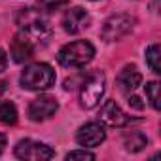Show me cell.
<instances>
[{"instance_id": "cell-1", "label": "cell", "mask_w": 161, "mask_h": 161, "mask_svg": "<svg viewBox=\"0 0 161 161\" xmlns=\"http://www.w3.org/2000/svg\"><path fill=\"white\" fill-rule=\"evenodd\" d=\"M95 57V47L87 40H76L63 46L57 53V61L64 68H84Z\"/></svg>"}, {"instance_id": "cell-2", "label": "cell", "mask_w": 161, "mask_h": 161, "mask_svg": "<svg viewBox=\"0 0 161 161\" xmlns=\"http://www.w3.org/2000/svg\"><path fill=\"white\" fill-rule=\"evenodd\" d=\"M21 87L29 91H46L55 84V70L47 63H32L21 72Z\"/></svg>"}, {"instance_id": "cell-3", "label": "cell", "mask_w": 161, "mask_h": 161, "mask_svg": "<svg viewBox=\"0 0 161 161\" xmlns=\"http://www.w3.org/2000/svg\"><path fill=\"white\" fill-rule=\"evenodd\" d=\"M104 86L106 78L101 70H91L87 76H84L82 84H80V104L87 110L95 108L104 95Z\"/></svg>"}, {"instance_id": "cell-4", "label": "cell", "mask_w": 161, "mask_h": 161, "mask_svg": "<svg viewBox=\"0 0 161 161\" xmlns=\"http://www.w3.org/2000/svg\"><path fill=\"white\" fill-rule=\"evenodd\" d=\"M135 19L127 14H116L112 17H108L101 29V36L106 42H118L121 38H125L131 31H133Z\"/></svg>"}, {"instance_id": "cell-5", "label": "cell", "mask_w": 161, "mask_h": 161, "mask_svg": "<svg viewBox=\"0 0 161 161\" xmlns=\"http://www.w3.org/2000/svg\"><path fill=\"white\" fill-rule=\"evenodd\" d=\"M15 157L29 159V161H46V159H53L55 152L47 144H44V142L25 138V140L17 142V146H15Z\"/></svg>"}, {"instance_id": "cell-6", "label": "cell", "mask_w": 161, "mask_h": 161, "mask_svg": "<svg viewBox=\"0 0 161 161\" xmlns=\"http://www.w3.org/2000/svg\"><path fill=\"white\" fill-rule=\"evenodd\" d=\"M57 110H59V103H57L55 97H51V95H40V97H36L29 104L27 114H29V118L32 121H46L51 116H55Z\"/></svg>"}, {"instance_id": "cell-7", "label": "cell", "mask_w": 161, "mask_h": 161, "mask_svg": "<svg viewBox=\"0 0 161 161\" xmlns=\"http://www.w3.org/2000/svg\"><path fill=\"white\" fill-rule=\"evenodd\" d=\"M104 138H106V131L99 121H89L82 125L76 133V142L84 148H97L104 142Z\"/></svg>"}, {"instance_id": "cell-8", "label": "cell", "mask_w": 161, "mask_h": 161, "mask_svg": "<svg viewBox=\"0 0 161 161\" xmlns=\"http://www.w3.org/2000/svg\"><path fill=\"white\" fill-rule=\"evenodd\" d=\"M38 49V46L34 44V40L25 32V31H19L14 40H12V46H10V53H12V59L15 63H25L29 61L34 51Z\"/></svg>"}, {"instance_id": "cell-9", "label": "cell", "mask_w": 161, "mask_h": 161, "mask_svg": "<svg viewBox=\"0 0 161 161\" xmlns=\"http://www.w3.org/2000/svg\"><path fill=\"white\" fill-rule=\"evenodd\" d=\"M91 23V17L89 14L84 10V8H80V6H74L70 10H66V14L63 15V29L70 34H78V32H82L84 29H87Z\"/></svg>"}, {"instance_id": "cell-10", "label": "cell", "mask_w": 161, "mask_h": 161, "mask_svg": "<svg viewBox=\"0 0 161 161\" xmlns=\"http://www.w3.org/2000/svg\"><path fill=\"white\" fill-rule=\"evenodd\" d=\"M101 121L108 127H125L131 119L129 116L119 108V104L116 101H106L101 106V114H99Z\"/></svg>"}, {"instance_id": "cell-11", "label": "cell", "mask_w": 161, "mask_h": 161, "mask_svg": "<svg viewBox=\"0 0 161 161\" xmlns=\"http://www.w3.org/2000/svg\"><path fill=\"white\" fill-rule=\"evenodd\" d=\"M142 82V74L140 70H136V66H125L116 80V86L123 95H129L131 91H135Z\"/></svg>"}, {"instance_id": "cell-12", "label": "cell", "mask_w": 161, "mask_h": 161, "mask_svg": "<svg viewBox=\"0 0 161 161\" xmlns=\"http://www.w3.org/2000/svg\"><path fill=\"white\" fill-rule=\"evenodd\" d=\"M123 144H125V150H127V152H140V150L148 144V138H146L142 133L133 131L131 135H125Z\"/></svg>"}, {"instance_id": "cell-13", "label": "cell", "mask_w": 161, "mask_h": 161, "mask_svg": "<svg viewBox=\"0 0 161 161\" xmlns=\"http://www.w3.org/2000/svg\"><path fill=\"white\" fill-rule=\"evenodd\" d=\"M17 121V108L14 103H0V123L14 125Z\"/></svg>"}, {"instance_id": "cell-14", "label": "cell", "mask_w": 161, "mask_h": 161, "mask_svg": "<svg viewBox=\"0 0 161 161\" xmlns=\"http://www.w3.org/2000/svg\"><path fill=\"white\" fill-rule=\"evenodd\" d=\"M159 57H161V47L159 44H152L148 49H146V64L150 66L152 72L159 74L161 72V66H159Z\"/></svg>"}, {"instance_id": "cell-15", "label": "cell", "mask_w": 161, "mask_h": 161, "mask_svg": "<svg viewBox=\"0 0 161 161\" xmlns=\"http://www.w3.org/2000/svg\"><path fill=\"white\" fill-rule=\"evenodd\" d=\"M146 97H148L152 108L153 110H159V82L146 84Z\"/></svg>"}, {"instance_id": "cell-16", "label": "cell", "mask_w": 161, "mask_h": 161, "mask_svg": "<svg viewBox=\"0 0 161 161\" xmlns=\"http://www.w3.org/2000/svg\"><path fill=\"white\" fill-rule=\"evenodd\" d=\"M36 2L42 12H53V10H59L61 6L68 4V0H36Z\"/></svg>"}, {"instance_id": "cell-17", "label": "cell", "mask_w": 161, "mask_h": 161, "mask_svg": "<svg viewBox=\"0 0 161 161\" xmlns=\"http://www.w3.org/2000/svg\"><path fill=\"white\" fill-rule=\"evenodd\" d=\"M66 159H95V155L87 150H74V152H68L66 153Z\"/></svg>"}, {"instance_id": "cell-18", "label": "cell", "mask_w": 161, "mask_h": 161, "mask_svg": "<svg viewBox=\"0 0 161 161\" xmlns=\"http://www.w3.org/2000/svg\"><path fill=\"white\" fill-rule=\"evenodd\" d=\"M6 66H8V55H6V51L2 47H0V74L6 70Z\"/></svg>"}, {"instance_id": "cell-19", "label": "cell", "mask_w": 161, "mask_h": 161, "mask_svg": "<svg viewBox=\"0 0 161 161\" xmlns=\"http://www.w3.org/2000/svg\"><path fill=\"white\" fill-rule=\"evenodd\" d=\"M127 103H129V106H133V108H136V110H142V108H144V103H140L138 97H129Z\"/></svg>"}, {"instance_id": "cell-20", "label": "cell", "mask_w": 161, "mask_h": 161, "mask_svg": "<svg viewBox=\"0 0 161 161\" xmlns=\"http://www.w3.org/2000/svg\"><path fill=\"white\" fill-rule=\"evenodd\" d=\"M4 146H6V135H2V133H0V153H2Z\"/></svg>"}, {"instance_id": "cell-21", "label": "cell", "mask_w": 161, "mask_h": 161, "mask_svg": "<svg viewBox=\"0 0 161 161\" xmlns=\"http://www.w3.org/2000/svg\"><path fill=\"white\" fill-rule=\"evenodd\" d=\"M6 93V82H0V97Z\"/></svg>"}]
</instances>
